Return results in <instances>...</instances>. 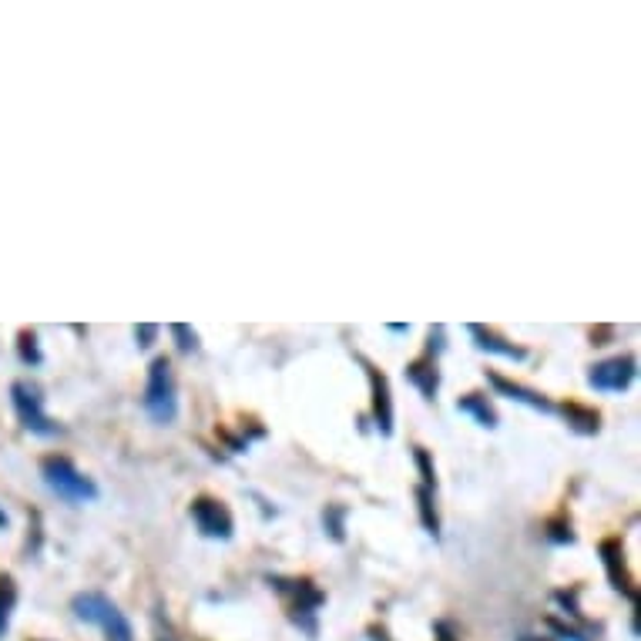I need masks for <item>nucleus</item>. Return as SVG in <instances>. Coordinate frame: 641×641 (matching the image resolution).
Masks as SVG:
<instances>
[{
	"mask_svg": "<svg viewBox=\"0 0 641 641\" xmlns=\"http://www.w3.org/2000/svg\"><path fill=\"white\" fill-rule=\"evenodd\" d=\"M265 581L283 598L289 621L299 631H306L309 638H316V631H320V608L326 605V594L316 588V581L312 578H285V574H269Z\"/></svg>",
	"mask_w": 641,
	"mask_h": 641,
	"instance_id": "f257e3e1",
	"label": "nucleus"
},
{
	"mask_svg": "<svg viewBox=\"0 0 641 641\" xmlns=\"http://www.w3.org/2000/svg\"><path fill=\"white\" fill-rule=\"evenodd\" d=\"M41 477H44L51 494L58 500H64V504L81 507V504L98 500V484L88 474H81L71 457H64V453H48L41 460Z\"/></svg>",
	"mask_w": 641,
	"mask_h": 641,
	"instance_id": "f03ea898",
	"label": "nucleus"
},
{
	"mask_svg": "<svg viewBox=\"0 0 641 641\" xmlns=\"http://www.w3.org/2000/svg\"><path fill=\"white\" fill-rule=\"evenodd\" d=\"M144 413L152 416V423L168 427L179 416V393H175V373H172V359L154 357L148 367V380H144L142 393Z\"/></svg>",
	"mask_w": 641,
	"mask_h": 641,
	"instance_id": "7ed1b4c3",
	"label": "nucleus"
},
{
	"mask_svg": "<svg viewBox=\"0 0 641 641\" xmlns=\"http://www.w3.org/2000/svg\"><path fill=\"white\" fill-rule=\"evenodd\" d=\"M71 611H74V618H81V621L98 625V628L105 631V641H135L131 621L125 618V611H121L107 594H101V591L74 594Z\"/></svg>",
	"mask_w": 641,
	"mask_h": 641,
	"instance_id": "20e7f679",
	"label": "nucleus"
},
{
	"mask_svg": "<svg viewBox=\"0 0 641 641\" xmlns=\"http://www.w3.org/2000/svg\"><path fill=\"white\" fill-rule=\"evenodd\" d=\"M11 404H14V413L21 420V427L27 433H34V437H60L64 427H60L58 420H51L48 410H44V393L37 383H27V380H17L11 386Z\"/></svg>",
	"mask_w": 641,
	"mask_h": 641,
	"instance_id": "39448f33",
	"label": "nucleus"
},
{
	"mask_svg": "<svg viewBox=\"0 0 641 641\" xmlns=\"http://www.w3.org/2000/svg\"><path fill=\"white\" fill-rule=\"evenodd\" d=\"M443 346H447V330L443 326H433L430 330V339H427V349L413 359V363H406L404 376L406 383L420 390V396L433 404L440 393V353H443Z\"/></svg>",
	"mask_w": 641,
	"mask_h": 641,
	"instance_id": "423d86ee",
	"label": "nucleus"
},
{
	"mask_svg": "<svg viewBox=\"0 0 641 641\" xmlns=\"http://www.w3.org/2000/svg\"><path fill=\"white\" fill-rule=\"evenodd\" d=\"M189 517L199 527V534L209 537V541H228V537L236 534V517L228 511V504L212 497V494H199V497L191 500Z\"/></svg>",
	"mask_w": 641,
	"mask_h": 641,
	"instance_id": "0eeeda50",
	"label": "nucleus"
},
{
	"mask_svg": "<svg viewBox=\"0 0 641 641\" xmlns=\"http://www.w3.org/2000/svg\"><path fill=\"white\" fill-rule=\"evenodd\" d=\"M357 363L363 367L369 380V416H373V427L380 437H393V393H390V380L373 359H367L363 353H357Z\"/></svg>",
	"mask_w": 641,
	"mask_h": 641,
	"instance_id": "6e6552de",
	"label": "nucleus"
},
{
	"mask_svg": "<svg viewBox=\"0 0 641 641\" xmlns=\"http://www.w3.org/2000/svg\"><path fill=\"white\" fill-rule=\"evenodd\" d=\"M638 376V359L631 353H621V357L601 359L588 369V386L598 393H625Z\"/></svg>",
	"mask_w": 641,
	"mask_h": 641,
	"instance_id": "1a4fd4ad",
	"label": "nucleus"
},
{
	"mask_svg": "<svg viewBox=\"0 0 641 641\" xmlns=\"http://www.w3.org/2000/svg\"><path fill=\"white\" fill-rule=\"evenodd\" d=\"M598 554H601V564H605V574H608V581H611V588L621 591L631 605H635V601H638V591H635V578H631L628 558H625V541H621V537H605V541L598 544Z\"/></svg>",
	"mask_w": 641,
	"mask_h": 641,
	"instance_id": "9d476101",
	"label": "nucleus"
},
{
	"mask_svg": "<svg viewBox=\"0 0 641 641\" xmlns=\"http://www.w3.org/2000/svg\"><path fill=\"white\" fill-rule=\"evenodd\" d=\"M488 383L500 393V396L514 400V404L531 406V410H537V413H558V404H551L544 393L531 390V386H524V383L507 380V376H500L497 369H488Z\"/></svg>",
	"mask_w": 641,
	"mask_h": 641,
	"instance_id": "9b49d317",
	"label": "nucleus"
},
{
	"mask_svg": "<svg viewBox=\"0 0 641 641\" xmlns=\"http://www.w3.org/2000/svg\"><path fill=\"white\" fill-rule=\"evenodd\" d=\"M467 333L474 339V346L480 353H494V357H504V359H514V363H524L527 359V349L517 343H511L507 336H500L494 326H480V322H470L467 326Z\"/></svg>",
	"mask_w": 641,
	"mask_h": 641,
	"instance_id": "f8f14e48",
	"label": "nucleus"
},
{
	"mask_svg": "<svg viewBox=\"0 0 641 641\" xmlns=\"http://www.w3.org/2000/svg\"><path fill=\"white\" fill-rule=\"evenodd\" d=\"M558 413L568 420V427L574 433H581V437H594V433H601V413L594 410V406H584L578 400H568V404L558 406Z\"/></svg>",
	"mask_w": 641,
	"mask_h": 641,
	"instance_id": "ddd939ff",
	"label": "nucleus"
},
{
	"mask_svg": "<svg viewBox=\"0 0 641 641\" xmlns=\"http://www.w3.org/2000/svg\"><path fill=\"white\" fill-rule=\"evenodd\" d=\"M457 410L474 416L477 427H484V430L497 427V410H494V404H490L484 393H467V396H460V400H457Z\"/></svg>",
	"mask_w": 641,
	"mask_h": 641,
	"instance_id": "4468645a",
	"label": "nucleus"
},
{
	"mask_svg": "<svg viewBox=\"0 0 641 641\" xmlns=\"http://www.w3.org/2000/svg\"><path fill=\"white\" fill-rule=\"evenodd\" d=\"M413 497H416V511H420V524H423V531H427V534L437 541V537H440L437 490H430V488H423V484H416Z\"/></svg>",
	"mask_w": 641,
	"mask_h": 641,
	"instance_id": "2eb2a0df",
	"label": "nucleus"
},
{
	"mask_svg": "<svg viewBox=\"0 0 641 641\" xmlns=\"http://www.w3.org/2000/svg\"><path fill=\"white\" fill-rule=\"evenodd\" d=\"M14 608H17V581L14 574H0V638L11 628Z\"/></svg>",
	"mask_w": 641,
	"mask_h": 641,
	"instance_id": "dca6fc26",
	"label": "nucleus"
},
{
	"mask_svg": "<svg viewBox=\"0 0 641 641\" xmlns=\"http://www.w3.org/2000/svg\"><path fill=\"white\" fill-rule=\"evenodd\" d=\"M544 537L551 541V544H574L578 541V534H574V524H571L568 511L561 507L554 517H547L544 521Z\"/></svg>",
	"mask_w": 641,
	"mask_h": 641,
	"instance_id": "f3484780",
	"label": "nucleus"
},
{
	"mask_svg": "<svg viewBox=\"0 0 641 641\" xmlns=\"http://www.w3.org/2000/svg\"><path fill=\"white\" fill-rule=\"evenodd\" d=\"M17 357H21L24 367H41V363H44L37 330H21V333H17Z\"/></svg>",
	"mask_w": 641,
	"mask_h": 641,
	"instance_id": "a211bd4d",
	"label": "nucleus"
},
{
	"mask_svg": "<svg viewBox=\"0 0 641 641\" xmlns=\"http://www.w3.org/2000/svg\"><path fill=\"white\" fill-rule=\"evenodd\" d=\"M346 514H349L346 504H326V511H322V527H326V534L333 537L336 544L346 541Z\"/></svg>",
	"mask_w": 641,
	"mask_h": 641,
	"instance_id": "6ab92c4d",
	"label": "nucleus"
},
{
	"mask_svg": "<svg viewBox=\"0 0 641 641\" xmlns=\"http://www.w3.org/2000/svg\"><path fill=\"white\" fill-rule=\"evenodd\" d=\"M413 463L416 474H420V484L430 490H437V467H433V453L427 447H413Z\"/></svg>",
	"mask_w": 641,
	"mask_h": 641,
	"instance_id": "aec40b11",
	"label": "nucleus"
},
{
	"mask_svg": "<svg viewBox=\"0 0 641 641\" xmlns=\"http://www.w3.org/2000/svg\"><path fill=\"white\" fill-rule=\"evenodd\" d=\"M168 333L175 336V346H179V353H199V333L191 330L189 322H172L168 326Z\"/></svg>",
	"mask_w": 641,
	"mask_h": 641,
	"instance_id": "412c9836",
	"label": "nucleus"
},
{
	"mask_svg": "<svg viewBox=\"0 0 641 641\" xmlns=\"http://www.w3.org/2000/svg\"><path fill=\"white\" fill-rule=\"evenodd\" d=\"M547 628L554 631L558 638H564V641H591V638H588V631L574 628V625H564V621H558V618H547Z\"/></svg>",
	"mask_w": 641,
	"mask_h": 641,
	"instance_id": "4be33fe9",
	"label": "nucleus"
},
{
	"mask_svg": "<svg viewBox=\"0 0 641 641\" xmlns=\"http://www.w3.org/2000/svg\"><path fill=\"white\" fill-rule=\"evenodd\" d=\"M162 333V326H154V322H142V326H135V343L138 349H152L154 339Z\"/></svg>",
	"mask_w": 641,
	"mask_h": 641,
	"instance_id": "5701e85b",
	"label": "nucleus"
},
{
	"mask_svg": "<svg viewBox=\"0 0 641 641\" xmlns=\"http://www.w3.org/2000/svg\"><path fill=\"white\" fill-rule=\"evenodd\" d=\"M615 339V326H594L591 330V346H608Z\"/></svg>",
	"mask_w": 641,
	"mask_h": 641,
	"instance_id": "b1692460",
	"label": "nucleus"
},
{
	"mask_svg": "<svg viewBox=\"0 0 641 641\" xmlns=\"http://www.w3.org/2000/svg\"><path fill=\"white\" fill-rule=\"evenodd\" d=\"M433 631H437V641H460L457 635H453L451 621H437V625H433Z\"/></svg>",
	"mask_w": 641,
	"mask_h": 641,
	"instance_id": "393cba45",
	"label": "nucleus"
},
{
	"mask_svg": "<svg viewBox=\"0 0 641 641\" xmlns=\"http://www.w3.org/2000/svg\"><path fill=\"white\" fill-rule=\"evenodd\" d=\"M369 638H373V641H390V635H386V628L373 625V628H369Z\"/></svg>",
	"mask_w": 641,
	"mask_h": 641,
	"instance_id": "a878e982",
	"label": "nucleus"
},
{
	"mask_svg": "<svg viewBox=\"0 0 641 641\" xmlns=\"http://www.w3.org/2000/svg\"><path fill=\"white\" fill-rule=\"evenodd\" d=\"M390 333H410V326H404V322H390Z\"/></svg>",
	"mask_w": 641,
	"mask_h": 641,
	"instance_id": "bb28decb",
	"label": "nucleus"
},
{
	"mask_svg": "<svg viewBox=\"0 0 641 641\" xmlns=\"http://www.w3.org/2000/svg\"><path fill=\"white\" fill-rule=\"evenodd\" d=\"M7 527H11V517H7V511L0 507V531H7Z\"/></svg>",
	"mask_w": 641,
	"mask_h": 641,
	"instance_id": "cd10ccee",
	"label": "nucleus"
},
{
	"mask_svg": "<svg viewBox=\"0 0 641 641\" xmlns=\"http://www.w3.org/2000/svg\"><path fill=\"white\" fill-rule=\"evenodd\" d=\"M517 641H537L534 635H524V638H517Z\"/></svg>",
	"mask_w": 641,
	"mask_h": 641,
	"instance_id": "c85d7f7f",
	"label": "nucleus"
}]
</instances>
